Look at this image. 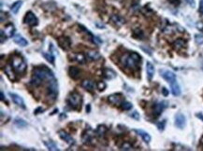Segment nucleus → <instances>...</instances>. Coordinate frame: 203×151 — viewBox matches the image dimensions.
<instances>
[{
	"label": "nucleus",
	"instance_id": "3",
	"mask_svg": "<svg viewBox=\"0 0 203 151\" xmlns=\"http://www.w3.org/2000/svg\"><path fill=\"white\" fill-rule=\"evenodd\" d=\"M67 104L70 108L74 109V110H80L82 104V95L78 92H70L67 98Z\"/></svg>",
	"mask_w": 203,
	"mask_h": 151
},
{
	"label": "nucleus",
	"instance_id": "20",
	"mask_svg": "<svg viewBox=\"0 0 203 151\" xmlns=\"http://www.w3.org/2000/svg\"><path fill=\"white\" fill-rule=\"evenodd\" d=\"M13 41L21 47H26L28 45V41L25 39L24 37H22L21 35H16V36H14Z\"/></svg>",
	"mask_w": 203,
	"mask_h": 151
},
{
	"label": "nucleus",
	"instance_id": "29",
	"mask_svg": "<svg viewBox=\"0 0 203 151\" xmlns=\"http://www.w3.org/2000/svg\"><path fill=\"white\" fill-rule=\"evenodd\" d=\"M44 144L47 146V148L49 150H51V151H58L59 148H58L57 144L53 142V140H49V141H44Z\"/></svg>",
	"mask_w": 203,
	"mask_h": 151
},
{
	"label": "nucleus",
	"instance_id": "23",
	"mask_svg": "<svg viewBox=\"0 0 203 151\" xmlns=\"http://www.w3.org/2000/svg\"><path fill=\"white\" fill-rule=\"evenodd\" d=\"M146 72H147L148 79L152 80L154 78V66L152 63H150V62L146 63Z\"/></svg>",
	"mask_w": 203,
	"mask_h": 151
},
{
	"label": "nucleus",
	"instance_id": "31",
	"mask_svg": "<svg viewBox=\"0 0 203 151\" xmlns=\"http://www.w3.org/2000/svg\"><path fill=\"white\" fill-rule=\"evenodd\" d=\"M22 4V1H17V2H15L14 4H12V6L11 7V10L12 11V13H14V14H17L18 13V11H19V9H20L21 8V6Z\"/></svg>",
	"mask_w": 203,
	"mask_h": 151
},
{
	"label": "nucleus",
	"instance_id": "18",
	"mask_svg": "<svg viewBox=\"0 0 203 151\" xmlns=\"http://www.w3.org/2000/svg\"><path fill=\"white\" fill-rule=\"evenodd\" d=\"M172 46L175 50H181L186 47V41L185 39H183V38H177V39L172 43Z\"/></svg>",
	"mask_w": 203,
	"mask_h": 151
},
{
	"label": "nucleus",
	"instance_id": "46",
	"mask_svg": "<svg viewBox=\"0 0 203 151\" xmlns=\"http://www.w3.org/2000/svg\"><path fill=\"white\" fill-rule=\"evenodd\" d=\"M196 117H198V118H200V120L203 121V115H202V114H200V113H198V114H196Z\"/></svg>",
	"mask_w": 203,
	"mask_h": 151
},
{
	"label": "nucleus",
	"instance_id": "33",
	"mask_svg": "<svg viewBox=\"0 0 203 151\" xmlns=\"http://www.w3.org/2000/svg\"><path fill=\"white\" fill-rule=\"evenodd\" d=\"M42 55L44 56V58L48 61V62L51 63V65H53V63H54V56H53V52H50V53H45V52H43Z\"/></svg>",
	"mask_w": 203,
	"mask_h": 151
},
{
	"label": "nucleus",
	"instance_id": "4",
	"mask_svg": "<svg viewBox=\"0 0 203 151\" xmlns=\"http://www.w3.org/2000/svg\"><path fill=\"white\" fill-rule=\"evenodd\" d=\"M11 65L13 67L15 73L17 74H24L27 68V65L24 60V58L20 55H17V54L12 56Z\"/></svg>",
	"mask_w": 203,
	"mask_h": 151
},
{
	"label": "nucleus",
	"instance_id": "37",
	"mask_svg": "<svg viewBox=\"0 0 203 151\" xmlns=\"http://www.w3.org/2000/svg\"><path fill=\"white\" fill-rule=\"evenodd\" d=\"M96 88L98 89V91H104L105 88H106V83L103 82V81H98L96 82Z\"/></svg>",
	"mask_w": 203,
	"mask_h": 151
},
{
	"label": "nucleus",
	"instance_id": "1",
	"mask_svg": "<svg viewBox=\"0 0 203 151\" xmlns=\"http://www.w3.org/2000/svg\"><path fill=\"white\" fill-rule=\"evenodd\" d=\"M54 78L53 71L48 68L46 65H41L35 67L33 69V76L30 80V84L34 87L40 86L45 80H50Z\"/></svg>",
	"mask_w": 203,
	"mask_h": 151
},
{
	"label": "nucleus",
	"instance_id": "30",
	"mask_svg": "<svg viewBox=\"0 0 203 151\" xmlns=\"http://www.w3.org/2000/svg\"><path fill=\"white\" fill-rule=\"evenodd\" d=\"M133 37L137 39H143L144 38V33L140 28H136L133 30Z\"/></svg>",
	"mask_w": 203,
	"mask_h": 151
},
{
	"label": "nucleus",
	"instance_id": "12",
	"mask_svg": "<svg viewBox=\"0 0 203 151\" xmlns=\"http://www.w3.org/2000/svg\"><path fill=\"white\" fill-rule=\"evenodd\" d=\"M108 100L111 104L114 105H120L123 102V96L120 93H114V94H111L109 95L108 97Z\"/></svg>",
	"mask_w": 203,
	"mask_h": 151
},
{
	"label": "nucleus",
	"instance_id": "26",
	"mask_svg": "<svg viewBox=\"0 0 203 151\" xmlns=\"http://www.w3.org/2000/svg\"><path fill=\"white\" fill-rule=\"evenodd\" d=\"M170 88H171V92L174 96H179L181 94V89H180V86L178 82H177V80L170 83Z\"/></svg>",
	"mask_w": 203,
	"mask_h": 151
},
{
	"label": "nucleus",
	"instance_id": "47",
	"mask_svg": "<svg viewBox=\"0 0 203 151\" xmlns=\"http://www.w3.org/2000/svg\"><path fill=\"white\" fill-rule=\"evenodd\" d=\"M86 112H90V105H88V107H86Z\"/></svg>",
	"mask_w": 203,
	"mask_h": 151
},
{
	"label": "nucleus",
	"instance_id": "35",
	"mask_svg": "<svg viewBox=\"0 0 203 151\" xmlns=\"http://www.w3.org/2000/svg\"><path fill=\"white\" fill-rule=\"evenodd\" d=\"M121 108L123 109V110H130L132 108V104L127 101H123L122 102V104L120 105Z\"/></svg>",
	"mask_w": 203,
	"mask_h": 151
},
{
	"label": "nucleus",
	"instance_id": "8",
	"mask_svg": "<svg viewBox=\"0 0 203 151\" xmlns=\"http://www.w3.org/2000/svg\"><path fill=\"white\" fill-rule=\"evenodd\" d=\"M58 45L64 50H69L71 48V40L69 37H58Z\"/></svg>",
	"mask_w": 203,
	"mask_h": 151
},
{
	"label": "nucleus",
	"instance_id": "28",
	"mask_svg": "<svg viewBox=\"0 0 203 151\" xmlns=\"http://www.w3.org/2000/svg\"><path fill=\"white\" fill-rule=\"evenodd\" d=\"M107 131H108V128L105 126V125H99V126L96 128V134L98 135V137H104L105 136V134L106 133H107Z\"/></svg>",
	"mask_w": 203,
	"mask_h": 151
},
{
	"label": "nucleus",
	"instance_id": "5",
	"mask_svg": "<svg viewBox=\"0 0 203 151\" xmlns=\"http://www.w3.org/2000/svg\"><path fill=\"white\" fill-rule=\"evenodd\" d=\"M57 94H58V84L55 78H54L49 81V86H48L47 89V96L51 100L54 101L57 98Z\"/></svg>",
	"mask_w": 203,
	"mask_h": 151
},
{
	"label": "nucleus",
	"instance_id": "25",
	"mask_svg": "<svg viewBox=\"0 0 203 151\" xmlns=\"http://www.w3.org/2000/svg\"><path fill=\"white\" fill-rule=\"evenodd\" d=\"M3 31H4V33L7 35L8 37H13V35H14L15 27L12 24H9L6 25Z\"/></svg>",
	"mask_w": 203,
	"mask_h": 151
},
{
	"label": "nucleus",
	"instance_id": "32",
	"mask_svg": "<svg viewBox=\"0 0 203 151\" xmlns=\"http://www.w3.org/2000/svg\"><path fill=\"white\" fill-rule=\"evenodd\" d=\"M14 123L16 124V126H18L19 128H24L27 126V123L25 122L22 118H17L14 120Z\"/></svg>",
	"mask_w": 203,
	"mask_h": 151
},
{
	"label": "nucleus",
	"instance_id": "10",
	"mask_svg": "<svg viewBox=\"0 0 203 151\" xmlns=\"http://www.w3.org/2000/svg\"><path fill=\"white\" fill-rule=\"evenodd\" d=\"M185 124H186V118L185 115H183L182 113H177L175 116L176 127L179 128V129H183L185 127Z\"/></svg>",
	"mask_w": 203,
	"mask_h": 151
},
{
	"label": "nucleus",
	"instance_id": "42",
	"mask_svg": "<svg viewBox=\"0 0 203 151\" xmlns=\"http://www.w3.org/2000/svg\"><path fill=\"white\" fill-rule=\"evenodd\" d=\"M199 12L203 14V0H200V3H199Z\"/></svg>",
	"mask_w": 203,
	"mask_h": 151
},
{
	"label": "nucleus",
	"instance_id": "16",
	"mask_svg": "<svg viewBox=\"0 0 203 151\" xmlns=\"http://www.w3.org/2000/svg\"><path fill=\"white\" fill-rule=\"evenodd\" d=\"M93 139H94V134H93V133H91L90 131H84V133H82V141L84 144H90L93 142Z\"/></svg>",
	"mask_w": 203,
	"mask_h": 151
},
{
	"label": "nucleus",
	"instance_id": "39",
	"mask_svg": "<svg viewBox=\"0 0 203 151\" xmlns=\"http://www.w3.org/2000/svg\"><path fill=\"white\" fill-rule=\"evenodd\" d=\"M165 124H166V120L161 121V122H159L158 124H157V128H158L160 131H163L164 129H165Z\"/></svg>",
	"mask_w": 203,
	"mask_h": 151
},
{
	"label": "nucleus",
	"instance_id": "9",
	"mask_svg": "<svg viewBox=\"0 0 203 151\" xmlns=\"http://www.w3.org/2000/svg\"><path fill=\"white\" fill-rule=\"evenodd\" d=\"M167 107V104L166 102H158V103H156V104L154 105V107H153V112H154V115L156 116V117H158L161 114H162V112L164 111V109Z\"/></svg>",
	"mask_w": 203,
	"mask_h": 151
},
{
	"label": "nucleus",
	"instance_id": "27",
	"mask_svg": "<svg viewBox=\"0 0 203 151\" xmlns=\"http://www.w3.org/2000/svg\"><path fill=\"white\" fill-rule=\"evenodd\" d=\"M73 60L76 61L77 63H79L80 65H83L86 62L87 58L83 53H76L73 54Z\"/></svg>",
	"mask_w": 203,
	"mask_h": 151
},
{
	"label": "nucleus",
	"instance_id": "19",
	"mask_svg": "<svg viewBox=\"0 0 203 151\" xmlns=\"http://www.w3.org/2000/svg\"><path fill=\"white\" fill-rule=\"evenodd\" d=\"M86 58L89 61H98L101 58V55L96 50H88L86 53Z\"/></svg>",
	"mask_w": 203,
	"mask_h": 151
},
{
	"label": "nucleus",
	"instance_id": "40",
	"mask_svg": "<svg viewBox=\"0 0 203 151\" xmlns=\"http://www.w3.org/2000/svg\"><path fill=\"white\" fill-rule=\"evenodd\" d=\"M196 26L198 30H200V31L203 32V22H198L196 24Z\"/></svg>",
	"mask_w": 203,
	"mask_h": 151
},
{
	"label": "nucleus",
	"instance_id": "41",
	"mask_svg": "<svg viewBox=\"0 0 203 151\" xmlns=\"http://www.w3.org/2000/svg\"><path fill=\"white\" fill-rule=\"evenodd\" d=\"M185 2L187 3V4L190 6V7L195 8V6H196V2H195V0H185Z\"/></svg>",
	"mask_w": 203,
	"mask_h": 151
},
{
	"label": "nucleus",
	"instance_id": "2",
	"mask_svg": "<svg viewBox=\"0 0 203 151\" xmlns=\"http://www.w3.org/2000/svg\"><path fill=\"white\" fill-rule=\"evenodd\" d=\"M121 62L127 68L130 70H138L140 68V63L141 62V56L137 52L125 53L121 58Z\"/></svg>",
	"mask_w": 203,
	"mask_h": 151
},
{
	"label": "nucleus",
	"instance_id": "38",
	"mask_svg": "<svg viewBox=\"0 0 203 151\" xmlns=\"http://www.w3.org/2000/svg\"><path fill=\"white\" fill-rule=\"evenodd\" d=\"M129 116H130L132 118H134L135 120H140V114H138V112L136 111V110H134L133 112H132V113H130Z\"/></svg>",
	"mask_w": 203,
	"mask_h": 151
},
{
	"label": "nucleus",
	"instance_id": "13",
	"mask_svg": "<svg viewBox=\"0 0 203 151\" xmlns=\"http://www.w3.org/2000/svg\"><path fill=\"white\" fill-rule=\"evenodd\" d=\"M69 75L72 79H79L82 76V71L79 67L76 66H70L69 68Z\"/></svg>",
	"mask_w": 203,
	"mask_h": 151
},
{
	"label": "nucleus",
	"instance_id": "48",
	"mask_svg": "<svg viewBox=\"0 0 203 151\" xmlns=\"http://www.w3.org/2000/svg\"><path fill=\"white\" fill-rule=\"evenodd\" d=\"M200 143H201V144L203 146V135H202V137H201V139H200Z\"/></svg>",
	"mask_w": 203,
	"mask_h": 151
},
{
	"label": "nucleus",
	"instance_id": "7",
	"mask_svg": "<svg viewBox=\"0 0 203 151\" xmlns=\"http://www.w3.org/2000/svg\"><path fill=\"white\" fill-rule=\"evenodd\" d=\"M159 73H160V76H162V78L167 81L170 84V83H172L174 81H176V76L175 74L173 72L169 71V70H167V69H160L159 70Z\"/></svg>",
	"mask_w": 203,
	"mask_h": 151
},
{
	"label": "nucleus",
	"instance_id": "34",
	"mask_svg": "<svg viewBox=\"0 0 203 151\" xmlns=\"http://www.w3.org/2000/svg\"><path fill=\"white\" fill-rule=\"evenodd\" d=\"M121 150H125V151H129L133 149V146L129 143V142H125L123 143V144L120 146Z\"/></svg>",
	"mask_w": 203,
	"mask_h": 151
},
{
	"label": "nucleus",
	"instance_id": "21",
	"mask_svg": "<svg viewBox=\"0 0 203 151\" xmlns=\"http://www.w3.org/2000/svg\"><path fill=\"white\" fill-rule=\"evenodd\" d=\"M82 88L84 89V90H86V91H88V92H93V91H94V89H95L94 83H93L92 80H90V79H84V80H82Z\"/></svg>",
	"mask_w": 203,
	"mask_h": 151
},
{
	"label": "nucleus",
	"instance_id": "14",
	"mask_svg": "<svg viewBox=\"0 0 203 151\" xmlns=\"http://www.w3.org/2000/svg\"><path fill=\"white\" fill-rule=\"evenodd\" d=\"M58 134H59V136H60L61 139L65 141V142L67 144H69V146H72V144H74V139L69 135V133H66L65 131H63V130L59 131H58Z\"/></svg>",
	"mask_w": 203,
	"mask_h": 151
},
{
	"label": "nucleus",
	"instance_id": "45",
	"mask_svg": "<svg viewBox=\"0 0 203 151\" xmlns=\"http://www.w3.org/2000/svg\"><path fill=\"white\" fill-rule=\"evenodd\" d=\"M0 95H1V100H2L3 102H5V101H6V98H5V96H4V93H3V92H1Z\"/></svg>",
	"mask_w": 203,
	"mask_h": 151
},
{
	"label": "nucleus",
	"instance_id": "15",
	"mask_svg": "<svg viewBox=\"0 0 203 151\" xmlns=\"http://www.w3.org/2000/svg\"><path fill=\"white\" fill-rule=\"evenodd\" d=\"M111 22L115 25V26L120 27V26H122V25H123L125 22V20L123 17H122L121 15H119V14H113V15L111 16Z\"/></svg>",
	"mask_w": 203,
	"mask_h": 151
},
{
	"label": "nucleus",
	"instance_id": "43",
	"mask_svg": "<svg viewBox=\"0 0 203 151\" xmlns=\"http://www.w3.org/2000/svg\"><path fill=\"white\" fill-rule=\"evenodd\" d=\"M162 93L164 94V96H167L169 95V91H167V89H166L165 87L162 88Z\"/></svg>",
	"mask_w": 203,
	"mask_h": 151
},
{
	"label": "nucleus",
	"instance_id": "44",
	"mask_svg": "<svg viewBox=\"0 0 203 151\" xmlns=\"http://www.w3.org/2000/svg\"><path fill=\"white\" fill-rule=\"evenodd\" d=\"M169 2L171 3V4H173V5H178L179 3H180L179 0H169Z\"/></svg>",
	"mask_w": 203,
	"mask_h": 151
},
{
	"label": "nucleus",
	"instance_id": "36",
	"mask_svg": "<svg viewBox=\"0 0 203 151\" xmlns=\"http://www.w3.org/2000/svg\"><path fill=\"white\" fill-rule=\"evenodd\" d=\"M195 41H196V44L202 45V44H203V35L196 34V36H195Z\"/></svg>",
	"mask_w": 203,
	"mask_h": 151
},
{
	"label": "nucleus",
	"instance_id": "6",
	"mask_svg": "<svg viewBox=\"0 0 203 151\" xmlns=\"http://www.w3.org/2000/svg\"><path fill=\"white\" fill-rule=\"evenodd\" d=\"M24 22L25 24L29 25V26H37L38 24V20L37 16L35 15L32 11H28L25 14L24 18Z\"/></svg>",
	"mask_w": 203,
	"mask_h": 151
},
{
	"label": "nucleus",
	"instance_id": "17",
	"mask_svg": "<svg viewBox=\"0 0 203 151\" xmlns=\"http://www.w3.org/2000/svg\"><path fill=\"white\" fill-rule=\"evenodd\" d=\"M4 72L6 75L8 76V78L11 80V81H14V80L16 79V76H15V74H14V69H13V67H12L11 65H7L5 66V68H4Z\"/></svg>",
	"mask_w": 203,
	"mask_h": 151
},
{
	"label": "nucleus",
	"instance_id": "22",
	"mask_svg": "<svg viewBox=\"0 0 203 151\" xmlns=\"http://www.w3.org/2000/svg\"><path fill=\"white\" fill-rule=\"evenodd\" d=\"M102 74H103V76H104L106 79H109V80H111L116 78V73L112 69H109V68H105L103 70Z\"/></svg>",
	"mask_w": 203,
	"mask_h": 151
},
{
	"label": "nucleus",
	"instance_id": "24",
	"mask_svg": "<svg viewBox=\"0 0 203 151\" xmlns=\"http://www.w3.org/2000/svg\"><path fill=\"white\" fill-rule=\"evenodd\" d=\"M135 131H136L138 135L142 138V140L144 141L145 143H150L151 142V135L147 133V131H145L143 130H135Z\"/></svg>",
	"mask_w": 203,
	"mask_h": 151
},
{
	"label": "nucleus",
	"instance_id": "11",
	"mask_svg": "<svg viewBox=\"0 0 203 151\" xmlns=\"http://www.w3.org/2000/svg\"><path fill=\"white\" fill-rule=\"evenodd\" d=\"M9 96H11V98L12 99V101L14 102V104H16V105H18V107H20L22 109L26 108L24 99H22L20 95H18V94H16V93H12V92H9Z\"/></svg>",
	"mask_w": 203,
	"mask_h": 151
}]
</instances>
